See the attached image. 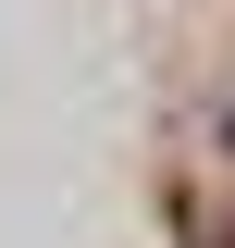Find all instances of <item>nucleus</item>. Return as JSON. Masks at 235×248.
<instances>
[{
  "mask_svg": "<svg viewBox=\"0 0 235 248\" xmlns=\"http://www.w3.org/2000/svg\"><path fill=\"white\" fill-rule=\"evenodd\" d=\"M223 137H235V124H223Z\"/></svg>",
  "mask_w": 235,
  "mask_h": 248,
  "instance_id": "obj_1",
  "label": "nucleus"
}]
</instances>
